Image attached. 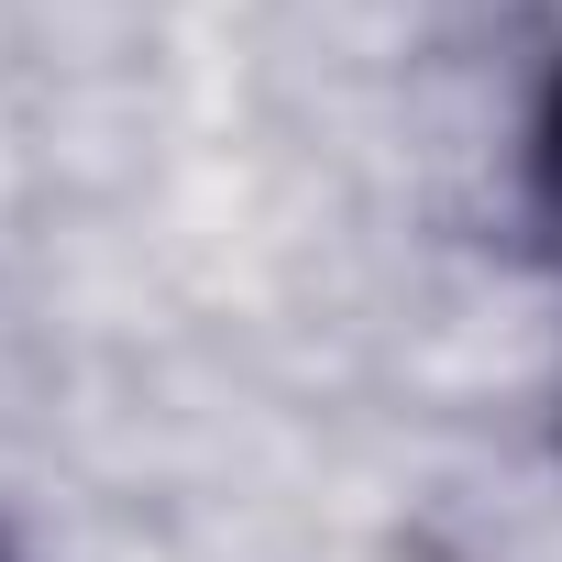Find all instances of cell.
Instances as JSON below:
<instances>
[{
	"label": "cell",
	"instance_id": "6da1fadb",
	"mask_svg": "<svg viewBox=\"0 0 562 562\" xmlns=\"http://www.w3.org/2000/svg\"><path fill=\"white\" fill-rule=\"evenodd\" d=\"M518 188H529V232H540V254L562 265V67L540 78V111H529V144H518Z\"/></svg>",
	"mask_w": 562,
	"mask_h": 562
}]
</instances>
